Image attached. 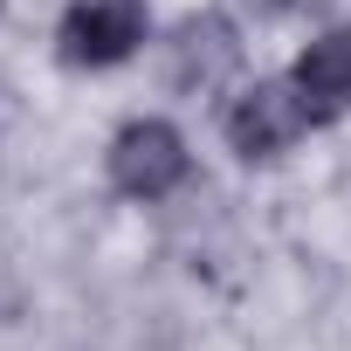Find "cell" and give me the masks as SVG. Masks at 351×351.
Listing matches in <instances>:
<instances>
[{
	"label": "cell",
	"instance_id": "8992f818",
	"mask_svg": "<svg viewBox=\"0 0 351 351\" xmlns=\"http://www.w3.org/2000/svg\"><path fill=\"white\" fill-rule=\"evenodd\" d=\"M296 0H255V14H289Z\"/></svg>",
	"mask_w": 351,
	"mask_h": 351
},
{
	"label": "cell",
	"instance_id": "3957f363",
	"mask_svg": "<svg viewBox=\"0 0 351 351\" xmlns=\"http://www.w3.org/2000/svg\"><path fill=\"white\" fill-rule=\"evenodd\" d=\"M310 124H317V117H310V104H303V90H296L289 76H255V83L228 104V117H221L228 145H234L248 165H255V158L289 152Z\"/></svg>",
	"mask_w": 351,
	"mask_h": 351
},
{
	"label": "cell",
	"instance_id": "277c9868",
	"mask_svg": "<svg viewBox=\"0 0 351 351\" xmlns=\"http://www.w3.org/2000/svg\"><path fill=\"white\" fill-rule=\"evenodd\" d=\"M234 62H241V35H234V21L228 14H186L180 28H172V42H165V83L172 90H186V97H207V90H221L228 76H234Z\"/></svg>",
	"mask_w": 351,
	"mask_h": 351
},
{
	"label": "cell",
	"instance_id": "6da1fadb",
	"mask_svg": "<svg viewBox=\"0 0 351 351\" xmlns=\"http://www.w3.org/2000/svg\"><path fill=\"white\" fill-rule=\"evenodd\" d=\"M104 172H110V186L124 200H165V193H180L193 180V152L180 138V124H165V117H131L110 152H104Z\"/></svg>",
	"mask_w": 351,
	"mask_h": 351
},
{
	"label": "cell",
	"instance_id": "52a82bcc",
	"mask_svg": "<svg viewBox=\"0 0 351 351\" xmlns=\"http://www.w3.org/2000/svg\"><path fill=\"white\" fill-rule=\"evenodd\" d=\"M0 14H8V0H0Z\"/></svg>",
	"mask_w": 351,
	"mask_h": 351
},
{
	"label": "cell",
	"instance_id": "5b68a950",
	"mask_svg": "<svg viewBox=\"0 0 351 351\" xmlns=\"http://www.w3.org/2000/svg\"><path fill=\"white\" fill-rule=\"evenodd\" d=\"M289 83L303 90L310 117H337V110H351V28H324V35L296 56Z\"/></svg>",
	"mask_w": 351,
	"mask_h": 351
},
{
	"label": "cell",
	"instance_id": "7a4b0ae2",
	"mask_svg": "<svg viewBox=\"0 0 351 351\" xmlns=\"http://www.w3.org/2000/svg\"><path fill=\"white\" fill-rule=\"evenodd\" d=\"M152 14L145 0H69L56 21V56L62 69H117L138 56Z\"/></svg>",
	"mask_w": 351,
	"mask_h": 351
}]
</instances>
